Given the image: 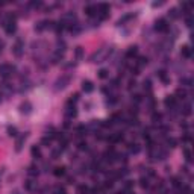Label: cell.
<instances>
[{"instance_id": "1", "label": "cell", "mask_w": 194, "mask_h": 194, "mask_svg": "<svg viewBox=\"0 0 194 194\" xmlns=\"http://www.w3.org/2000/svg\"><path fill=\"white\" fill-rule=\"evenodd\" d=\"M70 81H72V76L70 74H64V76H61L56 79V82H55V91H61V90H64V88L70 84Z\"/></svg>"}, {"instance_id": "2", "label": "cell", "mask_w": 194, "mask_h": 194, "mask_svg": "<svg viewBox=\"0 0 194 194\" xmlns=\"http://www.w3.org/2000/svg\"><path fill=\"white\" fill-rule=\"evenodd\" d=\"M14 72H15L14 65H9V64H2L0 65V76L2 77H9Z\"/></svg>"}, {"instance_id": "3", "label": "cell", "mask_w": 194, "mask_h": 194, "mask_svg": "<svg viewBox=\"0 0 194 194\" xmlns=\"http://www.w3.org/2000/svg\"><path fill=\"white\" fill-rule=\"evenodd\" d=\"M155 29L158 32H169L170 24H169V21H167L165 18H159V20H156V23H155Z\"/></svg>"}, {"instance_id": "4", "label": "cell", "mask_w": 194, "mask_h": 194, "mask_svg": "<svg viewBox=\"0 0 194 194\" xmlns=\"http://www.w3.org/2000/svg\"><path fill=\"white\" fill-rule=\"evenodd\" d=\"M125 139V137H123L121 132H115V134H111L106 137V141L111 144H117V143H121V141Z\"/></svg>"}, {"instance_id": "5", "label": "cell", "mask_w": 194, "mask_h": 194, "mask_svg": "<svg viewBox=\"0 0 194 194\" xmlns=\"http://www.w3.org/2000/svg\"><path fill=\"white\" fill-rule=\"evenodd\" d=\"M164 105L169 109H174V108H178V100H176L174 96H167L165 100H164Z\"/></svg>"}, {"instance_id": "6", "label": "cell", "mask_w": 194, "mask_h": 194, "mask_svg": "<svg viewBox=\"0 0 194 194\" xmlns=\"http://www.w3.org/2000/svg\"><path fill=\"white\" fill-rule=\"evenodd\" d=\"M23 49H24V46H23V41L18 38V40H17V42H15V46L12 47L14 55H15L17 58H20V56L23 55Z\"/></svg>"}, {"instance_id": "7", "label": "cell", "mask_w": 194, "mask_h": 194, "mask_svg": "<svg viewBox=\"0 0 194 194\" xmlns=\"http://www.w3.org/2000/svg\"><path fill=\"white\" fill-rule=\"evenodd\" d=\"M5 32L8 33V35H14L15 32H17V24H15V21H9V23H6L5 26Z\"/></svg>"}, {"instance_id": "8", "label": "cell", "mask_w": 194, "mask_h": 194, "mask_svg": "<svg viewBox=\"0 0 194 194\" xmlns=\"http://www.w3.org/2000/svg\"><path fill=\"white\" fill-rule=\"evenodd\" d=\"M24 188L28 190L29 193H35V191H37V182H35L33 179L26 181V182H24Z\"/></svg>"}, {"instance_id": "9", "label": "cell", "mask_w": 194, "mask_h": 194, "mask_svg": "<svg viewBox=\"0 0 194 194\" xmlns=\"http://www.w3.org/2000/svg\"><path fill=\"white\" fill-rule=\"evenodd\" d=\"M85 14L88 17H97V5H88L85 8Z\"/></svg>"}, {"instance_id": "10", "label": "cell", "mask_w": 194, "mask_h": 194, "mask_svg": "<svg viewBox=\"0 0 194 194\" xmlns=\"http://www.w3.org/2000/svg\"><path fill=\"white\" fill-rule=\"evenodd\" d=\"M20 112L21 114H26V115H28V114H30L32 112V105L29 103V102H24V103H21L20 105Z\"/></svg>"}, {"instance_id": "11", "label": "cell", "mask_w": 194, "mask_h": 194, "mask_svg": "<svg viewBox=\"0 0 194 194\" xmlns=\"http://www.w3.org/2000/svg\"><path fill=\"white\" fill-rule=\"evenodd\" d=\"M30 153H32V158H35V159H41V149L40 146H32L30 149Z\"/></svg>"}, {"instance_id": "12", "label": "cell", "mask_w": 194, "mask_h": 194, "mask_svg": "<svg viewBox=\"0 0 194 194\" xmlns=\"http://www.w3.org/2000/svg\"><path fill=\"white\" fill-rule=\"evenodd\" d=\"M26 138H28V135H21V137H18V139H17V143H15V150L17 152H20L21 149H23V144H24V141H26Z\"/></svg>"}, {"instance_id": "13", "label": "cell", "mask_w": 194, "mask_h": 194, "mask_svg": "<svg viewBox=\"0 0 194 194\" xmlns=\"http://www.w3.org/2000/svg\"><path fill=\"white\" fill-rule=\"evenodd\" d=\"M138 55V46H130L126 52V58H135Z\"/></svg>"}, {"instance_id": "14", "label": "cell", "mask_w": 194, "mask_h": 194, "mask_svg": "<svg viewBox=\"0 0 194 194\" xmlns=\"http://www.w3.org/2000/svg\"><path fill=\"white\" fill-rule=\"evenodd\" d=\"M82 90H84L85 93H91V91L94 90L93 82H91V81H84V82H82Z\"/></svg>"}, {"instance_id": "15", "label": "cell", "mask_w": 194, "mask_h": 194, "mask_svg": "<svg viewBox=\"0 0 194 194\" xmlns=\"http://www.w3.org/2000/svg\"><path fill=\"white\" fill-rule=\"evenodd\" d=\"M181 56L185 58V59H190V58H191V49H190V46H183V47H182Z\"/></svg>"}, {"instance_id": "16", "label": "cell", "mask_w": 194, "mask_h": 194, "mask_svg": "<svg viewBox=\"0 0 194 194\" xmlns=\"http://www.w3.org/2000/svg\"><path fill=\"white\" fill-rule=\"evenodd\" d=\"M38 173H40V169H38V167L37 165H29L28 167V174L29 176H32V178H35V176H38Z\"/></svg>"}, {"instance_id": "17", "label": "cell", "mask_w": 194, "mask_h": 194, "mask_svg": "<svg viewBox=\"0 0 194 194\" xmlns=\"http://www.w3.org/2000/svg\"><path fill=\"white\" fill-rule=\"evenodd\" d=\"M127 149H129V152L130 153H139V150H141V147H139V144H137V143H129L127 144Z\"/></svg>"}, {"instance_id": "18", "label": "cell", "mask_w": 194, "mask_h": 194, "mask_svg": "<svg viewBox=\"0 0 194 194\" xmlns=\"http://www.w3.org/2000/svg\"><path fill=\"white\" fill-rule=\"evenodd\" d=\"M47 23H49V21H46V20L38 21L37 24H35V30H37V32H42L44 29H47Z\"/></svg>"}, {"instance_id": "19", "label": "cell", "mask_w": 194, "mask_h": 194, "mask_svg": "<svg viewBox=\"0 0 194 194\" xmlns=\"http://www.w3.org/2000/svg\"><path fill=\"white\" fill-rule=\"evenodd\" d=\"M174 97H176V100H178V99H182V100H185V99H187V91H185L183 88H179V90H176V94H174Z\"/></svg>"}, {"instance_id": "20", "label": "cell", "mask_w": 194, "mask_h": 194, "mask_svg": "<svg viewBox=\"0 0 194 194\" xmlns=\"http://www.w3.org/2000/svg\"><path fill=\"white\" fill-rule=\"evenodd\" d=\"M139 187H141V188H144V190L150 188V179H147L146 176H143V178L139 179Z\"/></svg>"}, {"instance_id": "21", "label": "cell", "mask_w": 194, "mask_h": 194, "mask_svg": "<svg viewBox=\"0 0 194 194\" xmlns=\"http://www.w3.org/2000/svg\"><path fill=\"white\" fill-rule=\"evenodd\" d=\"M53 174L56 176V178H61V176H65V167H55L53 169Z\"/></svg>"}, {"instance_id": "22", "label": "cell", "mask_w": 194, "mask_h": 194, "mask_svg": "<svg viewBox=\"0 0 194 194\" xmlns=\"http://www.w3.org/2000/svg\"><path fill=\"white\" fill-rule=\"evenodd\" d=\"M134 17H135V14H126L125 17H123V18H120V20L117 21V26H123L126 21H129V20L134 18Z\"/></svg>"}, {"instance_id": "23", "label": "cell", "mask_w": 194, "mask_h": 194, "mask_svg": "<svg viewBox=\"0 0 194 194\" xmlns=\"http://www.w3.org/2000/svg\"><path fill=\"white\" fill-rule=\"evenodd\" d=\"M181 114H183V115H190V114H191V105H190V103L182 105V108H181Z\"/></svg>"}, {"instance_id": "24", "label": "cell", "mask_w": 194, "mask_h": 194, "mask_svg": "<svg viewBox=\"0 0 194 194\" xmlns=\"http://www.w3.org/2000/svg\"><path fill=\"white\" fill-rule=\"evenodd\" d=\"M123 191H132L134 190V181H126L125 183H123V188H121Z\"/></svg>"}, {"instance_id": "25", "label": "cell", "mask_w": 194, "mask_h": 194, "mask_svg": "<svg viewBox=\"0 0 194 194\" xmlns=\"http://www.w3.org/2000/svg\"><path fill=\"white\" fill-rule=\"evenodd\" d=\"M77 194H90V187L88 185H79L77 187Z\"/></svg>"}, {"instance_id": "26", "label": "cell", "mask_w": 194, "mask_h": 194, "mask_svg": "<svg viewBox=\"0 0 194 194\" xmlns=\"http://www.w3.org/2000/svg\"><path fill=\"white\" fill-rule=\"evenodd\" d=\"M158 76H159V79H161L164 84H169L170 79L167 77V72H165V70H159V72H158Z\"/></svg>"}, {"instance_id": "27", "label": "cell", "mask_w": 194, "mask_h": 194, "mask_svg": "<svg viewBox=\"0 0 194 194\" xmlns=\"http://www.w3.org/2000/svg\"><path fill=\"white\" fill-rule=\"evenodd\" d=\"M171 185H173L176 190H179V188L182 187V181H181V178H176V176H174V178H171Z\"/></svg>"}, {"instance_id": "28", "label": "cell", "mask_w": 194, "mask_h": 194, "mask_svg": "<svg viewBox=\"0 0 194 194\" xmlns=\"http://www.w3.org/2000/svg\"><path fill=\"white\" fill-rule=\"evenodd\" d=\"M117 102H118V99H117L115 94H109V96L106 97V103H108V105H115Z\"/></svg>"}, {"instance_id": "29", "label": "cell", "mask_w": 194, "mask_h": 194, "mask_svg": "<svg viewBox=\"0 0 194 194\" xmlns=\"http://www.w3.org/2000/svg\"><path fill=\"white\" fill-rule=\"evenodd\" d=\"M161 120H162V115H161L159 112H153V114H152V121L155 123V125L161 123Z\"/></svg>"}, {"instance_id": "30", "label": "cell", "mask_w": 194, "mask_h": 194, "mask_svg": "<svg viewBox=\"0 0 194 194\" xmlns=\"http://www.w3.org/2000/svg\"><path fill=\"white\" fill-rule=\"evenodd\" d=\"M147 61H149V59H147L146 56H141V58H138V62H137V67H138V68H143L144 65H147Z\"/></svg>"}, {"instance_id": "31", "label": "cell", "mask_w": 194, "mask_h": 194, "mask_svg": "<svg viewBox=\"0 0 194 194\" xmlns=\"http://www.w3.org/2000/svg\"><path fill=\"white\" fill-rule=\"evenodd\" d=\"M182 143L183 144H190L191 143V134L190 132H185V134L182 135Z\"/></svg>"}, {"instance_id": "32", "label": "cell", "mask_w": 194, "mask_h": 194, "mask_svg": "<svg viewBox=\"0 0 194 194\" xmlns=\"http://www.w3.org/2000/svg\"><path fill=\"white\" fill-rule=\"evenodd\" d=\"M77 149H79V150H88V143L85 139H81L77 143Z\"/></svg>"}, {"instance_id": "33", "label": "cell", "mask_w": 194, "mask_h": 194, "mask_svg": "<svg viewBox=\"0 0 194 194\" xmlns=\"http://www.w3.org/2000/svg\"><path fill=\"white\" fill-rule=\"evenodd\" d=\"M167 147H170V149H173V147H176V144H178V141H176L173 137H170V138H167Z\"/></svg>"}, {"instance_id": "34", "label": "cell", "mask_w": 194, "mask_h": 194, "mask_svg": "<svg viewBox=\"0 0 194 194\" xmlns=\"http://www.w3.org/2000/svg\"><path fill=\"white\" fill-rule=\"evenodd\" d=\"M74 56H76V59L79 61V59H82V56H84V49L79 46V47H76V52H74Z\"/></svg>"}, {"instance_id": "35", "label": "cell", "mask_w": 194, "mask_h": 194, "mask_svg": "<svg viewBox=\"0 0 194 194\" xmlns=\"http://www.w3.org/2000/svg\"><path fill=\"white\" fill-rule=\"evenodd\" d=\"M143 86H144V91H147L149 94L152 93V82L149 81V79H147V81H144V82H143Z\"/></svg>"}, {"instance_id": "36", "label": "cell", "mask_w": 194, "mask_h": 194, "mask_svg": "<svg viewBox=\"0 0 194 194\" xmlns=\"http://www.w3.org/2000/svg\"><path fill=\"white\" fill-rule=\"evenodd\" d=\"M132 102H134L135 105H139L141 102H143V97H141V94H132Z\"/></svg>"}, {"instance_id": "37", "label": "cell", "mask_w": 194, "mask_h": 194, "mask_svg": "<svg viewBox=\"0 0 194 194\" xmlns=\"http://www.w3.org/2000/svg\"><path fill=\"white\" fill-rule=\"evenodd\" d=\"M169 17L171 20H176V18H179V12H178V9H176V8H173V9L169 12Z\"/></svg>"}, {"instance_id": "38", "label": "cell", "mask_w": 194, "mask_h": 194, "mask_svg": "<svg viewBox=\"0 0 194 194\" xmlns=\"http://www.w3.org/2000/svg\"><path fill=\"white\" fill-rule=\"evenodd\" d=\"M99 77H100V79H106V77H109V72H108L106 68L99 70Z\"/></svg>"}, {"instance_id": "39", "label": "cell", "mask_w": 194, "mask_h": 194, "mask_svg": "<svg viewBox=\"0 0 194 194\" xmlns=\"http://www.w3.org/2000/svg\"><path fill=\"white\" fill-rule=\"evenodd\" d=\"M183 153H185V159H187V162H191V161H193V155H191V152H190V149H185Z\"/></svg>"}, {"instance_id": "40", "label": "cell", "mask_w": 194, "mask_h": 194, "mask_svg": "<svg viewBox=\"0 0 194 194\" xmlns=\"http://www.w3.org/2000/svg\"><path fill=\"white\" fill-rule=\"evenodd\" d=\"M53 193L55 194H67V191H65L64 187H55L53 188Z\"/></svg>"}, {"instance_id": "41", "label": "cell", "mask_w": 194, "mask_h": 194, "mask_svg": "<svg viewBox=\"0 0 194 194\" xmlns=\"http://www.w3.org/2000/svg\"><path fill=\"white\" fill-rule=\"evenodd\" d=\"M61 153H62V150L61 149H56V150L52 152V159H58V158L61 156Z\"/></svg>"}, {"instance_id": "42", "label": "cell", "mask_w": 194, "mask_h": 194, "mask_svg": "<svg viewBox=\"0 0 194 194\" xmlns=\"http://www.w3.org/2000/svg\"><path fill=\"white\" fill-rule=\"evenodd\" d=\"M181 84H182L183 86H191V79H190V77H182V79H181Z\"/></svg>"}, {"instance_id": "43", "label": "cell", "mask_w": 194, "mask_h": 194, "mask_svg": "<svg viewBox=\"0 0 194 194\" xmlns=\"http://www.w3.org/2000/svg\"><path fill=\"white\" fill-rule=\"evenodd\" d=\"M8 134H9L11 137H15L17 135V129L14 126H9V127H8Z\"/></svg>"}, {"instance_id": "44", "label": "cell", "mask_w": 194, "mask_h": 194, "mask_svg": "<svg viewBox=\"0 0 194 194\" xmlns=\"http://www.w3.org/2000/svg\"><path fill=\"white\" fill-rule=\"evenodd\" d=\"M102 126H103V127H112V126H114V121H112V120H106V121L102 123Z\"/></svg>"}, {"instance_id": "45", "label": "cell", "mask_w": 194, "mask_h": 194, "mask_svg": "<svg viewBox=\"0 0 194 194\" xmlns=\"http://www.w3.org/2000/svg\"><path fill=\"white\" fill-rule=\"evenodd\" d=\"M41 143H42L44 146H47V147H49V146H50V143H52V139H50L49 137H44V138L41 139Z\"/></svg>"}, {"instance_id": "46", "label": "cell", "mask_w": 194, "mask_h": 194, "mask_svg": "<svg viewBox=\"0 0 194 194\" xmlns=\"http://www.w3.org/2000/svg\"><path fill=\"white\" fill-rule=\"evenodd\" d=\"M29 5H30L32 8H37V9H38V8H41V6H42V2H40V0H38V2H30Z\"/></svg>"}, {"instance_id": "47", "label": "cell", "mask_w": 194, "mask_h": 194, "mask_svg": "<svg viewBox=\"0 0 194 194\" xmlns=\"http://www.w3.org/2000/svg\"><path fill=\"white\" fill-rule=\"evenodd\" d=\"M139 70H141V68H138L137 65H135V67H130V73L137 76V74H139Z\"/></svg>"}, {"instance_id": "48", "label": "cell", "mask_w": 194, "mask_h": 194, "mask_svg": "<svg viewBox=\"0 0 194 194\" xmlns=\"http://www.w3.org/2000/svg\"><path fill=\"white\" fill-rule=\"evenodd\" d=\"M135 85H137V82L134 81V79H130V81H129V84H127V86H129V90H132V88H135Z\"/></svg>"}, {"instance_id": "49", "label": "cell", "mask_w": 194, "mask_h": 194, "mask_svg": "<svg viewBox=\"0 0 194 194\" xmlns=\"http://www.w3.org/2000/svg\"><path fill=\"white\" fill-rule=\"evenodd\" d=\"M42 169H44V171H49L50 170V164L49 162H44L42 164Z\"/></svg>"}, {"instance_id": "50", "label": "cell", "mask_w": 194, "mask_h": 194, "mask_svg": "<svg viewBox=\"0 0 194 194\" xmlns=\"http://www.w3.org/2000/svg\"><path fill=\"white\" fill-rule=\"evenodd\" d=\"M162 5H164V2H153V3H152V6H153V8H158V6H162Z\"/></svg>"}, {"instance_id": "51", "label": "cell", "mask_w": 194, "mask_h": 194, "mask_svg": "<svg viewBox=\"0 0 194 194\" xmlns=\"http://www.w3.org/2000/svg\"><path fill=\"white\" fill-rule=\"evenodd\" d=\"M67 183H74V178H73V176H68V178H67Z\"/></svg>"}, {"instance_id": "52", "label": "cell", "mask_w": 194, "mask_h": 194, "mask_svg": "<svg viewBox=\"0 0 194 194\" xmlns=\"http://www.w3.org/2000/svg\"><path fill=\"white\" fill-rule=\"evenodd\" d=\"M3 46H5V44H3V41H0V52L3 50Z\"/></svg>"}, {"instance_id": "53", "label": "cell", "mask_w": 194, "mask_h": 194, "mask_svg": "<svg viewBox=\"0 0 194 194\" xmlns=\"http://www.w3.org/2000/svg\"><path fill=\"white\" fill-rule=\"evenodd\" d=\"M2 97H3V94H2V93H0V102H2Z\"/></svg>"}, {"instance_id": "54", "label": "cell", "mask_w": 194, "mask_h": 194, "mask_svg": "<svg viewBox=\"0 0 194 194\" xmlns=\"http://www.w3.org/2000/svg\"><path fill=\"white\" fill-rule=\"evenodd\" d=\"M14 194H20V193H18V191H15V193H14Z\"/></svg>"}]
</instances>
